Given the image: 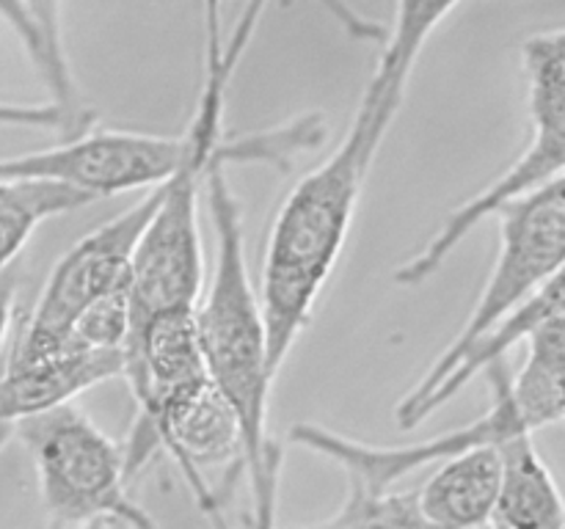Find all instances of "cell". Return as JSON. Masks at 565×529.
<instances>
[{
  "label": "cell",
  "mask_w": 565,
  "mask_h": 529,
  "mask_svg": "<svg viewBox=\"0 0 565 529\" xmlns=\"http://www.w3.org/2000/svg\"><path fill=\"white\" fill-rule=\"evenodd\" d=\"M210 218L215 229V264L202 303L196 301V328L204 367L215 389L230 400L246 435V472L252 477L254 518L274 523L279 499V446L268 435V397L274 378L268 369L263 306L243 246L241 204L226 180V163L210 165Z\"/></svg>",
  "instance_id": "obj_1"
},
{
  "label": "cell",
  "mask_w": 565,
  "mask_h": 529,
  "mask_svg": "<svg viewBox=\"0 0 565 529\" xmlns=\"http://www.w3.org/2000/svg\"><path fill=\"white\" fill-rule=\"evenodd\" d=\"M384 141L367 116L356 110L340 147L318 169L301 176L276 213L259 279L268 369L274 380L340 262L359 196Z\"/></svg>",
  "instance_id": "obj_2"
},
{
  "label": "cell",
  "mask_w": 565,
  "mask_h": 529,
  "mask_svg": "<svg viewBox=\"0 0 565 529\" xmlns=\"http://www.w3.org/2000/svg\"><path fill=\"white\" fill-rule=\"evenodd\" d=\"M11 435L25 444L39 479L47 521L55 527L125 523L154 527V518L130 496L125 446L75 406L61 400L20 419Z\"/></svg>",
  "instance_id": "obj_3"
},
{
  "label": "cell",
  "mask_w": 565,
  "mask_h": 529,
  "mask_svg": "<svg viewBox=\"0 0 565 529\" xmlns=\"http://www.w3.org/2000/svg\"><path fill=\"white\" fill-rule=\"evenodd\" d=\"M160 187L163 182L147 187V193L136 204L81 237L55 262L11 350L9 367H31V364L47 361L50 356L64 350L72 325L86 309L114 292L127 290L132 253H136L143 226L152 218Z\"/></svg>",
  "instance_id": "obj_4"
},
{
  "label": "cell",
  "mask_w": 565,
  "mask_h": 529,
  "mask_svg": "<svg viewBox=\"0 0 565 529\" xmlns=\"http://www.w3.org/2000/svg\"><path fill=\"white\" fill-rule=\"evenodd\" d=\"M500 251L478 303L463 328L452 336L423 378L441 373L463 347L494 328L502 317L527 301L565 262V176H555L539 191L516 198L500 213Z\"/></svg>",
  "instance_id": "obj_5"
},
{
  "label": "cell",
  "mask_w": 565,
  "mask_h": 529,
  "mask_svg": "<svg viewBox=\"0 0 565 529\" xmlns=\"http://www.w3.org/2000/svg\"><path fill=\"white\" fill-rule=\"evenodd\" d=\"M483 373L491 389L489 411L480 419H472L469 424H463V428L447 430V433L434 435V439L414 441V444L379 446L348 439V435L334 433L329 428H320V424L298 422L290 430V441L303 446V450L315 452V455H323L329 461H334L348 474V488L351 490H362V494L392 490V485L406 479L417 468L447 461V457L458 455V452L469 450V446L500 444L508 435L527 430L511 389L508 356H500L486 364Z\"/></svg>",
  "instance_id": "obj_6"
},
{
  "label": "cell",
  "mask_w": 565,
  "mask_h": 529,
  "mask_svg": "<svg viewBox=\"0 0 565 529\" xmlns=\"http://www.w3.org/2000/svg\"><path fill=\"white\" fill-rule=\"evenodd\" d=\"M193 136H152L132 130L83 127L58 147L0 158V176H33L77 187L97 198L147 191L169 180L191 154Z\"/></svg>",
  "instance_id": "obj_7"
},
{
  "label": "cell",
  "mask_w": 565,
  "mask_h": 529,
  "mask_svg": "<svg viewBox=\"0 0 565 529\" xmlns=\"http://www.w3.org/2000/svg\"><path fill=\"white\" fill-rule=\"evenodd\" d=\"M565 171V125L555 121H533V136H530L527 149L491 182L489 187L463 202L461 207L452 209L445 218L441 229L425 242L423 251L403 262L395 270V281L401 287H417L428 281L441 264L447 262L456 246H461L463 237L483 224L486 218L500 213L516 198L539 191L541 185L563 176Z\"/></svg>",
  "instance_id": "obj_8"
},
{
  "label": "cell",
  "mask_w": 565,
  "mask_h": 529,
  "mask_svg": "<svg viewBox=\"0 0 565 529\" xmlns=\"http://www.w3.org/2000/svg\"><path fill=\"white\" fill-rule=\"evenodd\" d=\"M563 309V273L552 276L544 287L533 292L524 303H519L508 317H502L494 328L486 331L483 336L463 347L441 373L430 375V378H419V384L397 402L395 419L401 430H414L439 411L445 402H450L469 380L494 358L508 356V350L522 345L527 339L530 331L539 323H544L550 314L561 312Z\"/></svg>",
  "instance_id": "obj_9"
},
{
  "label": "cell",
  "mask_w": 565,
  "mask_h": 529,
  "mask_svg": "<svg viewBox=\"0 0 565 529\" xmlns=\"http://www.w3.org/2000/svg\"><path fill=\"white\" fill-rule=\"evenodd\" d=\"M121 375V350H61L31 367H6L0 375V435L14 424L61 400Z\"/></svg>",
  "instance_id": "obj_10"
},
{
  "label": "cell",
  "mask_w": 565,
  "mask_h": 529,
  "mask_svg": "<svg viewBox=\"0 0 565 529\" xmlns=\"http://www.w3.org/2000/svg\"><path fill=\"white\" fill-rule=\"evenodd\" d=\"M500 488L497 444H478L436 463L428 483L417 488L419 512L428 527H489Z\"/></svg>",
  "instance_id": "obj_11"
},
{
  "label": "cell",
  "mask_w": 565,
  "mask_h": 529,
  "mask_svg": "<svg viewBox=\"0 0 565 529\" xmlns=\"http://www.w3.org/2000/svg\"><path fill=\"white\" fill-rule=\"evenodd\" d=\"M500 488L489 527L563 529L565 507L550 466L535 450L533 433L522 430L497 444Z\"/></svg>",
  "instance_id": "obj_12"
},
{
  "label": "cell",
  "mask_w": 565,
  "mask_h": 529,
  "mask_svg": "<svg viewBox=\"0 0 565 529\" xmlns=\"http://www.w3.org/2000/svg\"><path fill=\"white\" fill-rule=\"evenodd\" d=\"M461 0H395L392 25L384 31V50L362 97L375 116L392 125L406 99L408 80L436 28L456 11Z\"/></svg>",
  "instance_id": "obj_13"
},
{
  "label": "cell",
  "mask_w": 565,
  "mask_h": 529,
  "mask_svg": "<svg viewBox=\"0 0 565 529\" xmlns=\"http://www.w3.org/2000/svg\"><path fill=\"white\" fill-rule=\"evenodd\" d=\"M565 309L550 314L527 334V358L511 375L519 413L530 433L563 422L565 413Z\"/></svg>",
  "instance_id": "obj_14"
},
{
  "label": "cell",
  "mask_w": 565,
  "mask_h": 529,
  "mask_svg": "<svg viewBox=\"0 0 565 529\" xmlns=\"http://www.w3.org/2000/svg\"><path fill=\"white\" fill-rule=\"evenodd\" d=\"M94 198L77 187L33 176H0V273L9 270L33 231L55 215L72 213Z\"/></svg>",
  "instance_id": "obj_15"
},
{
  "label": "cell",
  "mask_w": 565,
  "mask_h": 529,
  "mask_svg": "<svg viewBox=\"0 0 565 529\" xmlns=\"http://www.w3.org/2000/svg\"><path fill=\"white\" fill-rule=\"evenodd\" d=\"M320 527H428L419 512L417 490H381L362 494L348 488L345 501Z\"/></svg>",
  "instance_id": "obj_16"
},
{
  "label": "cell",
  "mask_w": 565,
  "mask_h": 529,
  "mask_svg": "<svg viewBox=\"0 0 565 529\" xmlns=\"http://www.w3.org/2000/svg\"><path fill=\"white\" fill-rule=\"evenodd\" d=\"M92 114H72L58 102H0V127H39V130H83Z\"/></svg>",
  "instance_id": "obj_17"
},
{
  "label": "cell",
  "mask_w": 565,
  "mask_h": 529,
  "mask_svg": "<svg viewBox=\"0 0 565 529\" xmlns=\"http://www.w3.org/2000/svg\"><path fill=\"white\" fill-rule=\"evenodd\" d=\"M28 11H31L33 22H36L39 33H42V42L47 47L50 61H53L55 72L64 80L66 88L75 91V80H72L70 64H66L64 44H61V0H25Z\"/></svg>",
  "instance_id": "obj_18"
},
{
  "label": "cell",
  "mask_w": 565,
  "mask_h": 529,
  "mask_svg": "<svg viewBox=\"0 0 565 529\" xmlns=\"http://www.w3.org/2000/svg\"><path fill=\"white\" fill-rule=\"evenodd\" d=\"M17 290H20V281H17L14 270H3L0 273V353H3L6 342L11 334V320H14V306H17Z\"/></svg>",
  "instance_id": "obj_19"
},
{
  "label": "cell",
  "mask_w": 565,
  "mask_h": 529,
  "mask_svg": "<svg viewBox=\"0 0 565 529\" xmlns=\"http://www.w3.org/2000/svg\"><path fill=\"white\" fill-rule=\"evenodd\" d=\"M204 9H221V0H204Z\"/></svg>",
  "instance_id": "obj_20"
}]
</instances>
